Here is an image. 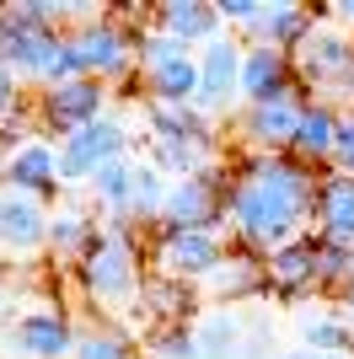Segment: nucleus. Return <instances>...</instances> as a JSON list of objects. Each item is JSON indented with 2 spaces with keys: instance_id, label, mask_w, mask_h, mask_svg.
<instances>
[{
  "instance_id": "37",
  "label": "nucleus",
  "mask_w": 354,
  "mask_h": 359,
  "mask_svg": "<svg viewBox=\"0 0 354 359\" xmlns=\"http://www.w3.org/2000/svg\"><path fill=\"white\" fill-rule=\"evenodd\" d=\"M0 285H6V269H0Z\"/></svg>"
},
{
  "instance_id": "23",
  "label": "nucleus",
  "mask_w": 354,
  "mask_h": 359,
  "mask_svg": "<svg viewBox=\"0 0 354 359\" xmlns=\"http://www.w3.org/2000/svg\"><path fill=\"white\" fill-rule=\"evenodd\" d=\"M97 236H103V215H91L86 204H59L48 215V252L59 263H81L97 247Z\"/></svg>"
},
{
  "instance_id": "11",
  "label": "nucleus",
  "mask_w": 354,
  "mask_h": 359,
  "mask_svg": "<svg viewBox=\"0 0 354 359\" xmlns=\"http://www.w3.org/2000/svg\"><path fill=\"white\" fill-rule=\"evenodd\" d=\"M75 338H81V327H75L59 306H27V311L6 327V344H11L6 354L11 359H70Z\"/></svg>"
},
{
  "instance_id": "24",
  "label": "nucleus",
  "mask_w": 354,
  "mask_h": 359,
  "mask_svg": "<svg viewBox=\"0 0 354 359\" xmlns=\"http://www.w3.org/2000/svg\"><path fill=\"white\" fill-rule=\"evenodd\" d=\"M145 102H166V107H193L199 102V54H177V60L140 70Z\"/></svg>"
},
{
  "instance_id": "22",
  "label": "nucleus",
  "mask_w": 354,
  "mask_h": 359,
  "mask_svg": "<svg viewBox=\"0 0 354 359\" xmlns=\"http://www.w3.org/2000/svg\"><path fill=\"white\" fill-rule=\"evenodd\" d=\"M322 16H311L306 6H290V0H274V6H263V16L247 27V43H263V48H280V54H295V48L311 38V27H317Z\"/></svg>"
},
{
  "instance_id": "29",
  "label": "nucleus",
  "mask_w": 354,
  "mask_h": 359,
  "mask_svg": "<svg viewBox=\"0 0 354 359\" xmlns=\"http://www.w3.org/2000/svg\"><path fill=\"white\" fill-rule=\"evenodd\" d=\"M70 359H140L134 354V338L124 327H107V322H97V327H81V338H75V354Z\"/></svg>"
},
{
  "instance_id": "12",
  "label": "nucleus",
  "mask_w": 354,
  "mask_h": 359,
  "mask_svg": "<svg viewBox=\"0 0 354 359\" xmlns=\"http://www.w3.org/2000/svg\"><path fill=\"white\" fill-rule=\"evenodd\" d=\"M301 113H306V97L242 107V113H236V140H242L252 156H290L295 129H301Z\"/></svg>"
},
{
  "instance_id": "33",
  "label": "nucleus",
  "mask_w": 354,
  "mask_h": 359,
  "mask_svg": "<svg viewBox=\"0 0 354 359\" xmlns=\"http://www.w3.org/2000/svg\"><path fill=\"white\" fill-rule=\"evenodd\" d=\"M22 107H27V91H22V81L0 65V123L11 118V113H22Z\"/></svg>"
},
{
  "instance_id": "17",
  "label": "nucleus",
  "mask_w": 354,
  "mask_h": 359,
  "mask_svg": "<svg viewBox=\"0 0 354 359\" xmlns=\"http://www.w3.org/2000/svg\"><path fill=\"white\" fill-rule=\"evenodd\" d=\"M150 27L166 32V38H177L183 48H209L215 38H225V22H221V6H204V0H166V6H156V16H150Z\"/></svg>"
},
{
  "instance_id": "27",
  "label": "nucleus",
  "mask_w": 354,
  "mask_h": 359,
  "mask_svg": "<svg viewBox=\"0 0 354 359\" xmlns=\"http://www.w3.org/2000/svg\"><path fill=\"white\" fill-rule=\"evenodd\" d=\"M301 348H317V354H354V322L339 311V306L301 316Z\"/></svg>"
},
{
  "instance_id": "4",
  "label": "nucleus",
  "mask_w": 354,
  "mask_h": 359,
  "mask_svg": "<svg viewBox=\"0 0 354 359\" xmlns=\"http://www.w3.org/2000/svg\"><path fill=\"white\" fill-rule=\"evenodd\" d=\"M65 43H70V60H75V75H86V81H129L134 65V43H140V27H129L124 16H91L81 27L65 32Z\"/></svg>"
},
{
  "instance_id": "38",
  "label": "nucleus",
  "mask_w": 354,
  "mask_h": 359,
  "mask_svg": "<svg viewBox=\"0 0 354 359\" xmlns=\"http://www.w3.org/2000/svg\"><path fill=\"white\" fill-rule=\"evenodd\" d=\"M0 359H11V354H6V348H0Z\"/></svg>"
},
{
  "instance_id": "10",
  "label": "nucleus",
  "mask_w": 354,
  "mask_h": 359,
  "mask_svg": "<svg viewBox=\"0 0 354 359\" xmlns=\"http://www.w3.org/2000/svg\"><path fill=\"white\" fill-rule=\"evenodd\" d=\"M65 54V32H44V27H27L16 11H0V65L16 75V81H32L44 86L48 70L59 65Z\"/></svg>"
},
{
  "instance_id": "15",
  "label": "nucleus",
  "mask_w": 354,
  "mask_h": 359,
  "mask_svg": "<svg viewBox=\"0 0 354 359\" xmlns=\"http://www.w3.org/2000/svg\"><path fill=\"white\" fill-rule=\"evenodd\" d=\"M317 252H322V241H317V236H295V241H284L280 252H268L263 257L268 295H280V300L317 295Z\"/></svg>"
},
{
  "instance_id": "36",
  "label": "nucleus",
  "mask_w": 354,
  "mask_h": 359,
  "mask_svg": "<svg viewBox=\"0 0 354 359\" xmlns=\"http://www.w3.org/2000/svg\"><path fill=\"white\" fill-rule=\"evenodd\" d=\"M349 290H354V257H349Z\"/></svg>"
},
{
  "instance_id": "34",
  "label": "nucleus",
  "mask_w": 354,
  "mask_h": 359,
  "mask_svg": "<svg viewBox=\"0 0 354 359\" xmlns=\"http://www.w3.org/2000/svg\"><path fill=\"white\" fill-rule=\"evenodd\" d=\"M258 16H263L258 0H221V22H225V27H242V32H247Z\"/></svg>"
},
{
  "instance_id": "31",
  "label": "nucleus",
  "mask_w": 354,
  "mask_h": 359,
  "mask_svg": "<svg viewBox=\"0 0 354 359\" xmlns=\"http://www.w3.org/2000/svg\"><path fill=\"white\" fill-rule=\"evenodd\" d=\"M322 241V236H317ZM349 247H333V241H322V252H317V290H349Z\"/></svg>"
},
{
  "instance_id": "16",
  "label": "nucleus",
  "mask_w": 354,
  "mask_h": 359,
  "mask_svg": "<svg viewBox=\"0 0 354 359\" xmlns=\"http://www.w3.org/2000/svg\"><path fill=\"white\" fill-rule=\"evenodd\" d=\"M48 215L44 198L0 188V252H44L48 247Z\"/></svg>"
},
{
  "instance_id": "35",
  "label": "nucleus",
  "mask_w": 354,
  "mask_h": 359,
  "mask_svg": "<svg viewBox=\"0 0 354 359\" xmlns=\"http://www.w3.org/2000/svg\"><path fill=\"white\" fill-rule=\"evenodd\" d=\"M280 359H354V354H317V348H290V354Z\"/></svg>"
},
{
  "instance_id": "7",
  "label": "nucleus",
  "mask_w": 354,
  "mask_h": 359,
  "mask_svg": "<svg viewBox=\"0 0 354 359\" xmlns=\"http://www.w3.org/2000/svg\"><path fill=\"white\" fill-rule=\"evenodd\" d=\"M32 113H38V129L54 135V145H59V140L81 135L86 123L107 118V86L103 81H86V75L65 81V86H44L32 97Z\"/></svg>"
},
{
  "instance_id": "30",
  "label": "nucleus",
  "mask_w": 354,
  "mask_h": 359,
  "mask_svg": "<svg viewBox=\"0 0 354 359\" xmlns=\"http://www.w3.org/2000/svg\"><path fill=\"white\" fill-rule=\"evenodd\" d=\"M145 359H199V338H193V322H172V327H156L145 344Z\"/></svg>"
},
{
  "instance_id": "6",
  "label": "nucleus",
  "mask_w": 354,
  "mask_h": 359,
  "mask_svg": "<svg viewBox=\"0 0 354 359\" xmlns=\"http://www.w3.org/2000/svg\"><path fill=\"white\" fill-rule=\"evenodd\" d=\"M225 188H231V172H221V166L172 182L156 231H225Z\"/></svg>"
},
{
  "instance_id": "13",
  "label": "nucleus",
  "mask_w": 354,
  "mask_h": 359,
  "mask_svg": "<svg viewBox=\"0 0 354 359\" xmlns=\"http://www.w3.org/2000/svg\"><path fill=\"white\" fill-rule=\"evenodd\" d=\"M284 97H306L301 81H295V60L280 54V48L247 43V60H242V107L284 102Z\"/></svg>"
},
{
  "instance_id": "3",
  "label": "nucleus",
  "mask_w": 354,
  "mask_h": 359,
  "mask_svg": "<svg viewBox=\"0 0 354 359\" xmlns=\"http://www.w3.org/2000/svg\"><path fill=\"white\" fill-rule=\"evenodd\" d=\"M301 91H311V102H333L354 107V32L339 27L333 16H322L311 38L290 54Z\"/></svg>"
},
{
  "instance_id": "9",
  "label": "nucleus",
  "mask_w": 354,
  "mask_h": 359,
  "mask_svg": "<svg viewBox=\"0 0 354 359\" xmlns=\"http://www.w3.org/2000/svg\"><path fill=\"white\" fill-rule=\"evenodd\" d=\"M242 60H247V38H215L209 48H199V113L221 123L231 107H242Z\"/></svg>"
},
{
  "instance_id": "28",
  "label": "nucleus",
  "mask_w": 354,
  "mask_h": 359,
  "mask_svg": "<svg viewBox=\"0 0 354 359\" xmlns=\"http://www.w3.org/2000/svg\"><path fill=\"white\" fill-rule=\"evenodd\" d=\"M140 306H145L150 316H162V327H172L177 316H188L193 285H177V279H166V273H150L145 290H140Z\"/></svg>"
},
{
  "instance_id": "21",
  "label": "nucleus",
  "mask_w": 354,
  "mask_h": 359,
  "mask_svg": "<svg viewBox=\"0 0 354 359\" xmlns=\"http://www.w3.org/2000/svg\"><path fill=\"white\" fill-rule=\"evenodd\" d=\"M339 118H343V107H333V102H311V97H306V113H301V129H295L290 156H295V161H306L311 172H333Z\"/></svg>"
},
{
  "instance_id": "32",
  "label": "nucleus",
  "mask_w": 354,
  "mask_h": 359,
  "mask_svg": "<svg viewBox=\"0 0 354 359\" xmlns=\"http://www.w3.org/2000/svg\"><path fill=\"white\" fill-rule=\"evenodd\" d=\"M333 172H349V177H354V107H343V118H339V145H333Z\"/></svg>"
},
{
  "instance_id": "5",
  "label": "nucleus",
  "mask_w": 354,
  "mask_h": 359,
  "mask_svg": "<svg viewBox=\"0 0 354 359\" xmlns=\"http://www.w3.org/2000/svg\"><path fill=\"white\" fill-rule=\"evenodd\" d=\"M129 140H134V135H129V123L118 118V113L86 123V129H81V135H70V140H59V182L86 194V182L97 177L107 161L129 156Z\"/></svg>"
},
{
  "instance_id": "2",
  "label": "nucleus",
  "mask_w": 354,
  "mask_h": 359,
  "mask_svg": "<svg viewBox=\"0 0 354 359\" xmlns=\"http://www.w3.org/2000/svg\"><path fill=\"white\" fill-rule=\"evenodd\" d=\"M75 279H81V290H86L91 300H103V306H140L145 273H140V236H134V225L103 220V236L75 263Z\"/></svg>"
},
{
  "instance_id": "1",
  "label": "nucleus",
  "mask_w": 354,
  "mask_h": 359,
  "mask_svg": "<svg viewBox=\"0 0 354 359\" xmlns=\"http://www.w3.org/2000/svg\"><path fill=\"white\" fill-rule=\"evenodd\" d=\"M317 182L322 172L295 156H247L225 188V231L236 247L268 257L284 241L306 236V225L317 220Z\"/></svg>"
},
{
  "instance_id": "18",
  "label": "nucleus",
  "mask_w": 354,
  "mask_h": 359,
  "mask_svg": "<svg viewBox=\"0 0 354 359\" xmlns=\"http://www.w3.org/2000/svg\"><path fill=\"white\" fill-rule=\"evenodd\" d=\"M145 113V145H221L215 140V129L221 123L209 118V113H199V107H166V102H145L140 107Z\"/></svg>"
},
{
  "instance_id": "14",
  "label": "nucleus",
  "mask_w": 354,
  "mask_h": 359,
  "mask_svg": "<svg viewBox=\"0 0 354 359\" xmlns=\"http://www.w3.org/2000/svg\"><path fill=\"white\" fill-rule=\"evenodd\" d=\"M0 188L27 194V198L65 194V182H59V145H54V140H32L27 150L6 156V161H0Z\"/></svg>"
},
{
  "instance_id": "19",
  "label": "nucleus",
  "mask_w": 354,
  "mask_h": 359,
  "mask_svg": "<svg viewBox=\"0 0 354 359\" xmlns=\"http://www.w3.org/2000/svg\"><path fill=\"white\" fill-rule=\"evenodd\" d=\"M199 290H204L215 306H242V300H252V295H263V290H268V269H263V257H258V252L236 247V252H225V263L209 273Z\"/></svg>"
},
{
  "instance_id": "26",
  "label": "nucleus",
  "mask_w": 354,
  "mask_h": 359,
  "mask_svg": "<svg viewBox=\"0 0 354 359\" xmlns=\"http://www.w3.org/2000/svg\"><path fill=\"white\" fill-rule=\"evenodd\" d=\"M166 194H172V177L140 156V161H134V188H129V215H124V220L129 225H162Z\"/></svg>"
},
{
  "instance_id": "20",
  "label": "nucleus",
  "mask_w": 354,
  "mask_h": 359,
  "mask_svg": "<svg viewBox=\"0 0 354 359\" xmlns=\"http://www.w3.org/2000/svg\"><path fill=\"white\" fill-rule=\"evenodd\" d=\"M311 225H317L322 241L354 252V177L349 172H322V182H317V220Z\"/></svg>"
},
{
  "instance_id": "8",
  "label": "nucleus",
  "mask_w": 354,
  "mask_h": 359,
  "mask_svg": "<svg viewBox=\"0 0 354 359\" xmlns=\"http://www.w3.org/2000/svg\"><path fill=\"white\" fill-rule=\"evenodd\" d=\"M225 236L221 231H156V247H150V263L156 273L177 279V285H204L209 273L225 263Z\"/></svg>"
},
{
  "instance_id": "25",
  "label": "nucleus",
  "mask_w": 354,
  "mask_h": 359,
  "mask_svg": "<svg viewBox=\"0 0 354 359\" xmlns=\"http://www.w3.org/2000/svg\"><path fill=\"white\" fill-rule=\"evenodd\" d=\"M193 338H199V359H242L247 344V316L231 311V306H215L193 322Z\"/></svg>"
}]
</instances>
